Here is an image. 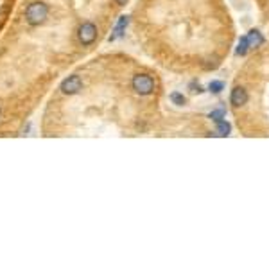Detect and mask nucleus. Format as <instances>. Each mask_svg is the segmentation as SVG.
Returning a JSON list of instances; mask_svg holds the SVG:
<instances>
[{
    "instance_id": "f257e3e1",
    "label": "nucleus",
    "mask_w": 269,
    "mask_h": 269,
    "mask_svg": "<svg viewBox=\"0 0 269 269\" xmlns=\"http://www.w3.org/2000/svg\"><path fill=\"white\" fill-rule=\"evenodd\" d=\"M47 14H49V7H47V4H45V2H40V0H36V2H31V4L27 5L25 22L32 27L41 25V23L47 20Z\"/></svg>"
},
{
    "instance_id": "f03ea898",
    "label": "nucleus",
    "mask_w": 269,
    "mask_h": 269,
    "mask_svg": "<svg viewBox=\"0 0 269 269\" xmlns=\"http://www.w3.org/2000/svg\"><path fill=\"white\" fill-rule=\"evenodd\" d=\"M131 85H133V90L138 95H149L154 90V81L147 74H136L131 81Z\"/></svg>"
},
{
    "instance_id": "7ed1b4c3",
    "label": "nucleus",
    "mask_w": 269,
    "mask_h": 269,
    "mask_svg": "<svg viewBox=\"0 0 269 269\" xmlns=\"http://www.w3.org/2000/svg\"><path fill=\"white\" fill-rule=\"evenodd\" d=\"M77 38L83 45H92L97 38V27L94 25L92 22H85L81 23L79 29H77Z\"/></svg>"
},
{
    "instance_id": "20e7f679",
    "label": "nucleus",
    "mask_w": 269,
    "mask_h": 269,
    "mask_svg": "<svg viewBox=\"0 0 269 269\" xmlns=\"http://www.w3.org/2000/svg\"><path fill=\"white\" fill-rule=\"evenodd\" d=\"M59 90H61L65 95H74V94H77L79 90H83V81H81L79 76H70L63 81Z\"/></svg>"
},
{
    "instance_id": "39448f33",
    "label": "nucleus",
    "mask_w": 269,
    "mask_h": 269,
    "mask_svg": "<svg viewBox=\"0 0 269 269\" xmlns=\"http://www.w3.org/2000/svg\"><path fill=\"white\" fill-rule=\"evenodd\" d=\"M230 101H232V104L235 108L244 106V104L248 103V92L242 88V86H235V88L232 90V97H230Z\"/></svg>"
},
{
    "instance_id": "423d86ee",
    "label": "nucleus",
    "mask_w": 269,
    "mask_h": 269,
    "mask_svg": "<svg viewBox=\"0 0 269 269\" xmlns=\"http://www.w3.org/2000/svg\"><path fill=\"white\" fill-rule=\"evenodd\" d=\"M248 40V47L250 49H257V47H260V45L264 43V36L260 34L259 31H250V34L246 36Z\"/></svg>"
},
{
    "instance_id": "0eeeda50",
    "label": "nucleus",
    "mask_w": 269,
    "mask_h": 269,
    "mask_svg": "<svg viewBox=\"0 0 269 269\" xmlns=\"http://www.w3.org/2000/svg\"><path fill=\"white\" fill-rule=\"evenodd\" d=\"M126 25H128V16H121V18H119V22H117L115 29H113V34L110 36V41L117 40V38H121V36L124 34Z\"/></svg>"
},
{
    "instance_id": "6e6552de",
    "label": "nucleus",
    "mask_w": 269,
    "mask_h": 269,
    "mask_svg": "<svg viewBox=\"0 0 269 269\" xmlns=\"http://www.w3.org/2000/svg\"><path fill=\"white\" fill-rule=\"evenodd\" d=\"M230 130H232V128H230V124H226L224 121L217 122V131H219L221 136H226V134L230 133Z\"/></svg>"
},
{
    "instance_id": "1a4fd4ad",
    "label": "nucleus",
    "mask_w": 269,
    "mask_h": 269,
    "mask_svg": "<svg viewBox=\"0 0 269 269\" xmlns=\"http://www.w3.org/2000/svg\"><path fill=\"white\" fill-rule=\"evenodd\" d=\"M248 49H250V47H248V40H246V36H244V38H241V43H239L237 47V54L239 56H244V54L248 52Z\"/></svg>"
},
{
    "instance_id": "9d476101",
    "label": "nucleus",
    "mask_w": 269,
    "mask_h": 269,
    "mask_svg": "<svg viewBox=\"0 0 269 269\" xmlns=\"http://www.w3.org/2000/svg\"><path fill=\"white\" fill-rule=\"evenodd\" d=\"M224 115H226V112H224V110H215V112L210 113V119L214 122H221L224 119Z\"/></svg>"
},
{
    "instance_id": "9b49d317",
    "label": "nucleus",
    "mask_w": 269,
    "mask_h": 269,
    "mask_svg": "<svg viewBox=\"0 0 269 269\" xmlns=\"http://www.w3.org/2000/svg\"><path fill=\"white\" fill-rule=\"evenodd\" d=\"M223 88H224V83H221V81H212L210 83V90L214 94H219Z\"/></svg>"
},
{
    "instance_id": "f8f14e48",
    "label": "nucleus",
    "mask_w": 269,
    "mask_h": 269,
    "mask_svg": "<svg viewBox=\"0 0 269 269\" xmlns=\"http://www.w3.org/2000/svg\"><path fill=\"white\" fill-rule=\"evenodd\" d=\"M170 101L176 104H185V97L183 95H179V94H172L170 95Z\"/></svg>"
},
{
    "instance_id": "ddd939ff",
    "label": "nucleus",
    "mask_w": 269,
    "mask_h": 269,
    "mask_svg": "<svg viewBox=\"0 0 269 269\" xmlns=\"http://www.w3.org/2000/svg\"><path fill=\"white\" fill-rule=\"evenodd\" d=\"M115 2H117V4H119V5H124L126 2H128V0H115Z\"/></svg>"
}]
</instances>
